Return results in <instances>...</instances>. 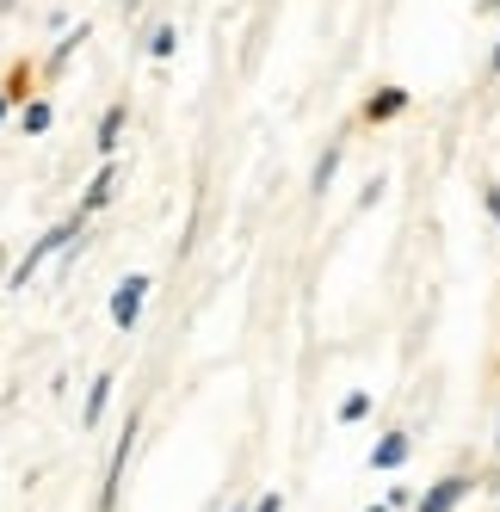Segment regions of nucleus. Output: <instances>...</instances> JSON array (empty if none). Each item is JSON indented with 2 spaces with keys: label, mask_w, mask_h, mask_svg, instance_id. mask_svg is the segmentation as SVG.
Wrapping results in <instances>:
<instances>
[{
  "label": "nucleus",
  "mask_w": 500,
  "mask_h": 512,
  "mask_svg": "<svg viewBox=\"0 0 500 512\" xmlns=\"http://www.w3.org/2000/svg\"><path fill=\"white\" fill-rule=\"evenodd\" d=\"M254 512H284V500H278V494H266V500H260Z\"/></svg>",
  "instance_id": "nucleus-16"
},
{
  "label": "nucleus",
  "mask_w": 500,
  "mask_h": 512,
  "mask_svg": "<svg viewBox=\"0 0 500 512\" xmlns=\"http://www.w3.org/2000/svg\"><path fill=\"white\" fill-rule=\"evenodd\" d=\"M130 445H136V414H130V420H124V432H118V451H112V469H105V494H99V512H112V506H118V482H124Z\"/></svg>",
  "instance_id": "nucleus-4"
},
{
  "label": "nucleus",
  "mask_w": 500,
  "mask_h": 512,
  "mask_svg": "<svg viewBox=\"0 0 500 512\" xmlns=\"http://www.w3.org/2000/svg\"><path fill=\"white\" fill-rule=\"evenodd\" d=\"M142 297H149V272H130V278L112 290V321L124 327V334L142 321Z\"/></svg>",
  "instance_id": "nucleus-2"
},
{
  "label": "nucleus",
  "mask_w": 500,
  "mask_h": 512,
  "mask_svg": "<svg viewBox=\"0 0 500 512\" xmlns=\"http://www.w3.org/2000/svg\"><path fill=\"white\" fill-rule=\"evenodd\" d=\"M81 223H87V216H68V223H56V229H44L38 241H31V247H25V260H19V266L7 272V284H13V290H25L31 278H38V266L50 260V253H62L68 241H75V235H81Z\"/></svg>",
  "instance_id": "nucleus-1"
},
{
  "label": "nucleus",
  "mask_w": 500,
  "mask_h": 512,
  "mask_svg": "<svg viewBox=\"0 0 500 512\" xmlns=\"http://www.w3.org/2000/svg\"><path fill=\"white\" fill-rule=\"evenodd\" d=\"M494 75H500V50H494Z\"/></svg>",
  "instance_id": "nucleus-19"
},
{
  "label": "nucleus",
  "mask_w": 500,
  "mask_h": 512,
  "mask_svg": "<svg viewBox=\"0 0 500 512\" xmlns=\"http://www.w3.org/2000/svg\"><path fill=\"white\" fill-rule=\"evenodd\" d=\"M371 512H389V506H371Z\"/></svg>",
  "instance_id": "nucleus-20"
},
{
  "label": "nucleus",
  "mask_w": 500,
  "mask_h": 512,
  "mask_svg": "<svg viewBox=\"0 0 500 512\" xmlns=\"http://www.w3.org/2000/svg\"><path fill=\"white\" fill-rule=\"evenodd\" d=\"M112 192H118V167L105 161V167L87 179V198H81V210H75V216H93V210H105V204H112Z\"/></svg>",
  "instance_id": "nucleus-5"
},
{
  "label": "nucleus",
  "mask_w": 500,
  "mask_h": 512,
  "mask_svg": "<svg viewBox=\"0 0 500 512\" xmlns=\"http://www.w3.org/2000/svg\"><path fill=\"white\" fill-rule=\"evenodd\" d=\"M87 31H93V25H87V19H81V25H75V31H68V38H62V44H56V50H50V75H56V68H68V56H75V50H81V44H87Z\"/></svg>",
  "instance_id": "nucleus-12"
},
{
  "label": "nucleus",
  "mask_w": 500,
  "mask_h": 512,
  "mask_svg": "<svg viewBox=\"0 0 500 512\" xmlns=\"http://www.w3.org/2000/svg\"><path fill=\"white\" fill-rule=\"evenodd\" d=\"M105 401H112V371H99V377H93L87 408H81V426H99V420H105Z\"/></svg>",
  "instance_id": "nucleus-8"
},
{
  "label": "nucleus",
  "mask_w": 500,
  "mask_h": 512,
  "mask_svg": "<svg viewBox=\"0 0 500 512\" xmlns=\"http://www.w3.org/2000/svg\"><path fill=\"white\" fill-rule=\"evenodd\" d=\"M13 118V93H0V124H7Z\"/></svg>",
  "instance_id": "nucleus-17"
},
{
  "label": "nucleus",
  "mask_w": 500,
  "mask_h": 512,
  "mask_svg": "<svg viewBox=\"0 0 500 512\" xmlns=\"http://www.w3.org/2000/svg\"><path fill=\"white\" fill-rule=\"evenodd\" d=\"M470 494H476V482H463V475H445V482H433V488L420 494V506H414V512H457Z\"/></svg>",
  "instance_id": "nucleus-3"
},
{
  "label": "nucleus",
  "mask_w": 500,
  "mask_h": 512,
  "mask_svg": "<svg viewBox=\"0 0 500 512\" xmlns=\"http://www.w3.org/2000/svg\"><path fill=\"white\" fill-rule=\"evenodd\" d=\"M402 105H408V93H402V87H377V93L365 99V118H371V124H389V118L402 112Z\"/></svg>",
  "instance_id": "nucleus-6"
},
{
  "label": "nucleus",
  "mask_w": 500,
  "mask_h": 512,
  "mask_svg": "<svg viewBox=\"0 0 500 512\" xmlns=\"http://www.w3.org/2000/svg\"><path fill=\"white\" fill-rule=\"evenodd\" d=\"M124 118H130V105H124V99H118V105H112V112H105V118H99V155H105V161H112V155H118V136H124Z\"/></svg>",
  "instance_id": "nucleus-7"
},
{
  "label": "nucleus",
  "mask_w": 500,
  "mask_h": 512,
  "mask_svg": "<svg viewBox=\"0 0 500 512\" xmlns=\"http://www.w3.org/2000/svg\"><path fill=\"white\" fill-rule=\"evenodd\" d=\"M173 44H180V31H173V25H155V38H149V56H155V62H167V56H173Z\"/></svg>",
  "instance_id": "nucleus-13"
},
{
  "label": "nucleus",
  "mask_w": 500,
  "mask_h": 512,
  "mask_svg": "<svg viewBox=\"0 0 500 512\" xmlns=\"http://www.w3.org/2000/svg\"><path fill=\"white\" fill-rule=\"evenodd\" d=\"M482 204H488V216L500 223V179H482Z\"/></svg>",
  "instance_id": "nucleus-15"
},
{
  "label": "nucleus",
  "mask_w": 500,
  "mask_h": 512,
  "mask_svg": "<svg viewBox=\"0 0 500 512\" xmlns=\"http://www.w3.org/2000/svg\"><path fill=\"white\" fill-rule=\"evenodd\" d=\"M365 414H371V395H365V389H352V395L340 401V420L352 426V420H365Z\"/></svg>",
  "instance_id": "nucleus-14"
},
{
  "label": "nucleus",
  "mask_w": 500,
  "mask_h": 512,
  "mask_svg": "<svg viewBox=\"0 0 500 512\" xmlns=\"http://www.w3.org/2000/svg\"><path fill=\"white\" fill-rule=\"evenodd\" d=\"M408 451H414V445H408V432H389L383 445L371 451V463H377V469H402V463H408Z\"/></svg>",
  "instance_id": "nucleus-9"
},
{
  "label": "nucleus",
  "mask_w": 500,
  "mask_h": 512,
  "mask_svg": "<svg viewBox=\"0 0 500 512\" xmlns=\"http://www.w3.org/2000/svg\"><path fill=\"white\" fill-rule=\"evenodd\" d=\"M340 161H346L340 149H328V155L315 161V179H309V192H315V198H328V186H334V173H340Z\"/></svg>",
  "instance_id": "nucleus-11"
},
{
  "label": "nucleus",
  "mask_w": 500,
  "mask_h": 512,
  "mask_svg": "<svg viewBox=\"0 0 500 512\" xmlns=\"http://www.w3.org/2000/svg\"><path fill=\"white\" fill-rule=\"evenodd\" d=\"M50 124H56V105H50V99H31L25 112H19V130H25V136H44Z\"/></svg>",
  "instance_id": "nucleus-10"
},
{
  "label": "nucleus",
  "mask_w": 500,
  "mask_h": 512,
  "mask_svg": "<svg viewBox=\"0 0 500 512\" xmlns=\"http://www.w3.org/2000/svg\"><path fill=\"white\" fill-rule=\"evenodd\" d=\"M494 7H500V0H476V13H494Z\"/></svg>",
  "instance_id": "nucleus-18"
}]
</instances>
